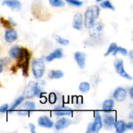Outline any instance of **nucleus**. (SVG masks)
<instances>
[{
  "label": "nucleus",
  "instance_id": "f257e3e1",
  "mask_svg": "<svg viewBox=\"0 0 133 133\" xmlns=\"http://www.w3.org/2000/svg\"><path fill=\"white\" fill-rule=\"evenodd\" d=\"M99 14L100 8L98 5H94L88 6L84 15V27L89 29L99 18Z\"/></svg>",
  "mask_w": 133,
  "mask_h": 133
},
{
  "label": "nucleus",
  "instance_id": "c85d7f7f",
  "mask_svg": "<svg viewBox=\"0 0 133 133\" xmlns=\"http://www.w3.org/2000/svg\"><path fill=\"white\" fill-rule=\"evenodd\" d=\"M49 4L53 7H64L65 6L64 1L62 0H48Z\"/></svg>",
  "mask_w": 133,
  "mask_h": 133
},
{
  "label": "nucleus",
  "instance_id": "2f4dec72",
  "mask_svg": "<svg viewBox=\"0 0 133 133\" xmlns=\"http://www.w3.org/2000/svg\"><path fill=\"white\" fill-rule=\"evenodd\" d=\"M49 103L51 104L55 103L56 101H57V96H56L55 94L51 93L49 96Z\"/></svg>",
  "mask_w": 133,
  "mask_h": 133
},
{
  "label": "nucleus",
  "instance_id": "a878e982",
  "mask_svg": "<svg viewBox=\"0 0 133 133\" xmlns=\"http://www.w3.org/2000/svg\"><path fill=\"white\" fill-rule=\"evenodd\" d=\"M90 90V84L88 82H82L79 85V90L82 93H87Z\"/></svg>",
  "mask_w": 133,
  "mask_h": 133
},
{
  "label": "nucleus",
  "instance_id": "39448f33",
  "mask_svg": "<svg viewBox=\"0 0 133 133\" xmlns=\"http://www.w3.org/2000/svg\"><path fill=\"white\" fill-rule=\"evenodd\" d=\"M36 109V104L32 101H26L21 105L18 114L21 116H27Z\"/></svg>",
  "mask_w": 133,
  "mask_h": 133
},
{
  "label": "nucleus",
  "instance_id": "473e14b6",
  "mask_svg": "<svg viewBox=\"0 0 133 133\" xmlns=\"http://www.w3.org/2000/svg\"><path fill=\"white\" fill-rule=\"evenodd\" d=\"M9 105L6 103L3 104L0 107V113H5L9 110Z\"/></svg>",
  "mask_w": 133,
  "mask_h": 133
},
{
  "label": "nucleus",
  "instance_id": "7c9ffc66",
  "mask_svg": "<svg viewBox=\"0 0 133 133\" xmlns=\"http://www.w3.org/2000/svg\"><path fill=\"white\" fill-rule=\"evenodd\" d=\"M68 4L75 6H81L83 5V2L80 0H66Z\"/></svg>",
  "mask_w": 133,
  "mask_h": 133
},
{
  "label": "nucleus",
  "instance_id": "9d476101",
  "mask_svg": "<svg viewBox=\"0 0 133 133\" xmlns=\"http://www.w3.org/2000/svg\"><path fill=\"white\" fill-rule=\"evenodd\" d=\"M127 96V92L125 88L122 87H118L114 90L113 97L118 102H123Z\"/></svg>",
  "mask_w": 133,
  "mask_h": 133
},
{
  "label": "nucleus",
  "instance_id": "e433bc0d",
  "mask_svg": "<svg viewBox=\"0 0 133 133\" xmlns=\"http://www.w3.org/2000/svg\"><path fill=\"white\" fill-rule=\"evenodd\" d=\"M129 94L130 97L131 99H133V87H131V88L129 89Z\"/></svg>",
  "mask_w": 133,
  "mask_h": 133
},
{
  "label": "nucleus",
  "instance_id": "6ab92c4d",
  "mask_svg": "<svg viewBox=\"0 0 133 133\" xmlns=\"http://www.w3.org/2000/svg\"><path fill=\"white\" fill-rule=\"evenodd\" d=\"M22 49V48H20V47L16 45L12 46L9 52V56H10V58L15 60L18 59V57L20 55Z\"/></svg>",
  "mask_w": 133,
  "mask_h": 133
},
{
  "label": "nucleus",
  "instance_id": "6e6552de",
  "mask_svg": "<svg viewBox=\"0 0 133 133\" xmlns=\"http://www.w3.org/2000/svg\"><path fill=\"white\" fill-rule=\"evenodd\" d=\"M92 125V132H98L103 127L102 118L98 111L94 112V120L93 123H91Z\"/></svg>",
  "mask_w": 133,
  "mask_h": 133
},
{
  "label": "nucleus",
  "instance_id": "bb28decb",
  "mask_svg": "<svg viewBox=\"0 0 133 133\" xmlns=\"http://www.w3.org/2000/svg\"><path fill=\"white\" fill-rule=\"evenodd\" d=\"M118 54H121L123 56H127V54H128V51H127L125 48L117 46V48H116V49L112 53V55L114 56H116Z\"/></svg>",
  "mask_w": 133,
  "mask_h": 133
},
{
  "label": "nucleus",
  "instance_id": "f03ea898",
  "mask_svg": "<svg viewBox=\"0 0 133 133\" xmlns=\"http://www.w3.org/2000/svg\"><path fill=\"white\" fill-rule=\"evenodd\" d=\"M30 58H31V55L29 51L25 48H22L20 55L17 60H18V66L22 68L23 75L25 77L28 76Z\"/></svg>",
  "mask_w": 133,
  "mask_h": 133
},
{
  "label": "nucleus",
  "instance_id": "20e7f679",
  "mask_svg": "<svg viewBox=\"0 0 133 133\" xmlns=\"http://www.w3.org/2000/svg\"><path fill=\"white\" fill-rule=\"evenodd\" d=\"M114 66L117 74H119L121 77L125 78V79H128V80H132V76H131L125 70L124 62H123V60L119 58H116L114 61Z\"/></svg>",
  "mask_w": 133,
  "mask_h": 133
},
{
  "label": "nucleus",
  "instance_id": "72a5a7b5",
  "mask_svg": "<svg viewBox=\"0 0 133 133\" xmlns=\"http://www.w3.org/2000/svg\"><path fill=\"white\" fill-rule=\"evenodd\" d=\"M29 127L30 131L32 133H36V126L33 124V123H29Z\"/></svg>",
  "mask_w": 133,
  "mask_h": 133
},
{
  "label": "nucleus",
  "instance_id": "412c9836",
  "mask_svg": "<svg viewBox=\"0 0 133 133\" xmlns=\"http://www.w3.org/2000/svg\"><path fill=\"white\" fill-rule=\"evenodd\" d=\"M116 131L118 133H123L126 131L125 122L123 120L116 121L114 124Z\"/></svg>",
  "mask_w": 133,
  "mask_h": 133
},
{
  "label": "nucleus",
  "instance_id": "4468645a",
  "mask_svg": "<svg viewBox=\"0 0 133 133\" xmlns=\"http://www.w3.org/2000/svg\"><path fill=\"white\" fill-rule=\"evenodd\" d=\"M83 15L81 13H77L75 14L73 18L72 26L77 31H81L83 29Z\"/></svg>",
  "mask_w": 133,
  "mask_h": 133
},
{
  "label": "nucleus",
  "instance_id": "ea45409f",
  "mask_svg": "<svg viewBox=\"0 0 133 133\" xmlns=\"http://www.w3.org/2000/svg\"><path fill=\"white\" fill-rule=\"evenodd\" d=\"M3 66L0 63V74H1V72L3 71Z\"/></svg>",
  "mask_w": 133,
  "mask_h": 133
},
{
  "label": "nucleus",
  "instance_id": "a211bd4d",
  "mask_svg": "<svg viewBox=\"0 0 133 133\" xmlns=\"http://www.w3.org/2000/svg\"><path fill=\"white\" fill-rule=\"evenodd\" d=\"M114 101L112 99H108L102 104V110L105 113H110L114 109Z\"/></svg>",
  "mask_w": 133,
  "mask_h": 133
},
{
  "label": "nucleus",
  "instance_id": "0eeeda50",
  "mask_svg": "<svg viewBox=\"0 0 133 133\" xmlns=\"http://www.w3.org/2000/svg\"><path fill=\"white\" fill-rule=\"evenodd\" d=\"M54 114L57 116H69L73 113V110L68 107L57 105L54 108Z\"/></svg>",
  "mask_w": 133,
  "mask_h": 133
},
{
  "label": "nucleus",
  "instance_id": "1a4fd4ad",
  "mask_svg": "<svg viewBox=\"0 0 133 133\" xmlns=\"http://www.w3.org/2000/svg\"><path fill=\"white\" fill-rule=\"evenodd\" d=\"M22 96L24 99H30L36 96L35 93V82L31 81L27 84L25 89L23 90Z\"/></svg>",
  "mask_w": 133,
  "mask_h": 133
},
{
  "label": "nucleus",
  "instance_id": "4be33fe9",
  "mask_svg": "<svg viewBox=\"0 0 133 133\" xmlns=\"http://www.w3.org/2000/svg\"><path fill=\"white\" fill-rule=\"evenodd\" d=\"M64 75V74L63 71L60 70H51L48 74V76L51 79H62Z\"/></svg>",
  "mask_w": 133,
  "mask_h": 133
},
{
  "label": "nucleus",
  "instance_id": "cd10ccee",
  "mask_svg": "<svg viewBox=\"0 0 133 133\" xmlns=\"http://www.w3.org/2000/svg\"><path fill=\"white\" fill-rule=\"evenodd\" d=\"M100 6L102 8H103V9H107L112 10H115V7H114V5L111 3V2L109 0H104V1H101V3H100Z\"/></svg>",
  "mask_w": 133,
  "mask_h": 133
},
{
  "label": "nucleus",
  "instance_id": "2eb2a0df",
  "mask_svg": "<svg viewBox=\"0 0 133 133\" xmlns=\"http://www.w3.org/2000/svg\"><path fill=\"white\" fill-rule=\"evenodd\" d=\"M71 124V121L66 118H62L58 119L55 124V128L58 131L64 129Z\"/></svg>",
  "mask_w": 133,
  "mask_h": 133
},
{
  "label": "nucleus",
  "instance_id": "f8f14e48",
  "mask_svg": "<svg viewBox=\"0 0 133 133\" xmlns=\"http://www.w3.org/2000/svg\"><path fill=\"white\" fill-rule=\"evenodd\" d=\"M86 58L87 55L81 51L75 52L74 54V58L78 66L81 69H84L86 66Z\"/></svg>",
  "mask_w": 133,
  "mask_h": 133
},
{
  "label": "nucleus",
  "instance_id": "4c0bfd02",
  "mask_svg": "<svg viewBox=\"0 0 133 133\" xmlns=\"http://www.w3.org/2000/svg\"><path fill=\"white\" fill-rule=\"evenodd\" d=\"M129 55V57H130V58H131V60H132L133 59V51L132 50H131L128 53V54H127Z\"/></svg>",
  "mask_w": 133,
  "mask_h": 133
},
{
  "label": "nucleus",
  "instance_id": "a19ab883",
  "mask_svg": "<svg viewBox=\"0 0 133 133\" xmlns=\"http://www.w3.org/2000/svg\"><path fill=\"white\" fill-rule=\"evenodd\" d=\"M104 1V0H96V1H97V2H101V1Z\"/></svg>",
  "mask_w": 133,
  "mask_h": 133
},
{
  "label": "nucleus",
  "instance_id": "7ed1b4c3",
  "mask_svg": "<svg viewBox=\"0 0 133 133\" xmlns=\"http://www.w3.org/2000/svg\"><path fill=\"white\" fill-rule=\"evenodd\" d=\"M32 73L35 79H40L45 73V67L44 62L41 58H35L32 61L31 64Z\"/></svg>",
  "mask_w": 133,
  "mask_h": 133
},
{
  "label": "nucleus",
  "instance_id": "dca6fc26",
  "mask_svg": "<svg viewBox=\"0 0 133 133\" xmlns=\"http://www.w3.org/2000/svg\"><path fill=\"white\" fill-rule=\"evenodd\" d=\"M63 57V51H62V48H57L55 49L52 53L48 55L45 57V61L47 62H51L53 60L57 59V58H61Z\"/></svg>",
  "mask_w": 133,
  "mask_h": 133
},
{
  "label": "nucleus",
  "instance_id": "f704fd0d",
  "mask_svg": "<svg viewBox=\"0 0 133 133\" xmlns=\"http://www.w3.org/2000/svg\"><path fill=\"white\" fill-rule=\"evenodd\" d=\"M126 129H128L130 130H133V122H131L128 123L127 124H125Z\"/></svg>",
  "mask_w": 133,
  "mask_h": 133
},
{
  "label": "nucleus",
  "instance_id": "423d86ee",
  "mask_svg": "<svg viewBox=\"0 0 133 133\" xmlns=\"http://www.w3.org/2000/svg\"><path fill=\"white\" fill-rule=\"evenodd\" d=\"M103 25L101 22H95L89 28V34L92 37L98 38L102 35Z\"/></svg>",
  "mask_w": 133,
  "mask_h": 133
},
{
  "label": "nucleus",
  "instance_id": "aec40b11",
  "mask_svg": "<svg viewBox=\"0 0 133 133\" xmlns=\"http://www.w3.org/2000/svg\"><path fill=\"white\" fill-rule=\"evenodd\" d=\"M45 82L44 81H39L35 83V93L36 96L40 97L42 94L44 92V89L45 87Z\"/></svg>",
  "mask_w": 133,
  "mask_h": 133
},
{
  "label": "nucleus",
  "instance_id": "9b49d317",
  "mask_svg": "<svg viewBox=\"0 0 133 133\" xmlns=\"http://www.w3.org/2000/svg\"><path fill=\"white\" fill-rule=\"evenodd\" d=\"M37 122L39 126L44 127V128L51 129L54 125V123L53 121L47 116H42L39 117Z\"/></svg>",
  "mask_w": 133,
  "mask_h": 133
},
{
  "label": "nucleus",
  "instance_id": "58836bf2",
  "mask_svg": "<svg viewBox=\"0 0 133 133\" xmlns=\"http://www.w3.org/2000/svg\"><path fill=\"white\" fill-rule=\"evenodd\" d=\"M129 118L130 119H133V112L131 111V112H130L129 115Z\"/></svg>",
  "mask_w": 133,
  "mask_h": 133
},
{
  "label": "nucleus",
  "instance_id": "c9c22d12",
  "mask_svg": "<svg viewBox=\"0 0 133 133\" xmlns=\"http://www.w3.org/2000/svg\"><path fill=\"white\" fill-rule=\"evenodd\" d=\"M8 20H9V22H10V25H12V26H16V22H14V19H13L12 18H10V17H9V19H8Z\"/></svg>",
  "mask_w": 133,
  "mask_h": 133
},
{
  "label": "nucleus",
  "instance_id": "c756f323",
  "mask_svg": "<svg viewBox=\"0 0 133 133\" xmlns=\"http://www.w3.org/2000/svg\"><path fill=\"white\" fill-rule=\"evenodd\" d=\"M117 46H118V45H117L116 43H112L110 45V46L109 47L106 53H105L104 56H105V57H107V56H109L110 54L112 53L113 52H114V51L116 49V48H117Z\"/></svg>",
  "mask_w": 133,
  "mask_h": 133
},
{
  "label": "nucleus",
  "instance_id": "393cba45",
  "mask_svg": "<svg viewBox=\"0 0 133 133\" xmlns=\"http://www.w3.org/2000/svg\"><path fill=\"white\" fill-rule=\"evenodd\" d=\"M53 38L58 43V44H61L62 45H68L70 44V41L67 39L63 38L62 37H61V36H59L57 34H54L53 35Z\"/></svg>",
  "mask_w": 133,
  "mask_h": 133
},
{
  "label": "nucleus",
  "instance_id": "5701e85b",
  "mask_svg": "<svg viewBox=\"0 0 133 133\" xmlns=\"http://www.w3.org/2000/svg\"><path fill=\"white\" fill-rule=\"evenodd\" d=\"M116 122V119L113 116L107 114L104 116L103 123L106 127H112L114 126V123Z\"/></svg>",
  "mask_w": 133,
  "mask_h": 133
},
{
  "label": "nucleus",
  "instance_id": "f3484780",
  "mask_svg": "<svg viewBox=\"0 0 133 133\" xmlns=\"http://www.w3.org/2000/svg\"><path fill=\"white\" fill-rule=\"evenodd\" d=\"M2 5L9 6L12 10H19L22 7V4L18 0H4Z\"/></svg>",
  "mask_w": 133,
  "mask_h": 133
},
{
  "label": "nucleus",
  "instance_id": "b1692460",
  "mask_svg": "<svg viewBox=\"0 0 133 133\" xmlns=\"http://www.w3.org/2000/svg\"><path fill=\"white\" fill-rule=\"evenodd\" d=\"M23 101H24V97H23L22 96H19V97H18V98L14 101L11 107H10V109H9V112H11L12 111L15 110L18 106H19V105L22 103V102H23Z\"/></svg>",
  "mask_w": 133,
  "mask_h": 133
},
{
  "label": "nucleus",
  "instance_id": "ddd939ff",
  "mask_svg": "<svg viewBox=\"0 0 133 133\" xmlns=\"http://www.w3.org/2000/svg\"><path fill=\"white\" fill-rule=\"evenodd\" d=\"M18 32L14 29L9 28L5 32L4 38L7 43H12L18 39Z\"/></svg>",
  "mask_w": 133,
  "mask_h": 133
}]
</instances>
